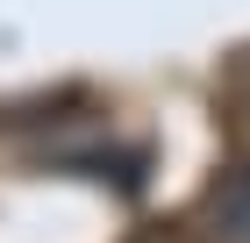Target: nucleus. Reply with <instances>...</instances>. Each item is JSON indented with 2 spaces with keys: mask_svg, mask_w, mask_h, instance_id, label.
I'll return each mask as SVG.
<instances>
[{
  "mask_svg": "<svg viewBox=\"0 0 250 243\" xmlns=\"http://www.w3.org/2000/svg\"><path fill=\"white\" fill-rule=\"evenodd\" d=\"M200 229L208 243H250V157L214 172L208 200H200Z\"/></svg>",
  "mask_w": 250,
  "mask_h": 243,
  "instance_id": "f257e3e1",
  "label": "nucleus"
},
{
  "mask_svg": "<svg viewBox=\"0 0 250 243\" xmlns=\"http://www.w3.org/2000/svg\"><path fill=\"white\" fill-rule=\"evenodd\" d=\"M129 243H193V229H179V222H143Z\"/></svg>",
  "mask_w": 250,
  "mask_h": 243,
  "instance_id": "f03ea898",
  "label": "nucleus"
}]
</instances>
